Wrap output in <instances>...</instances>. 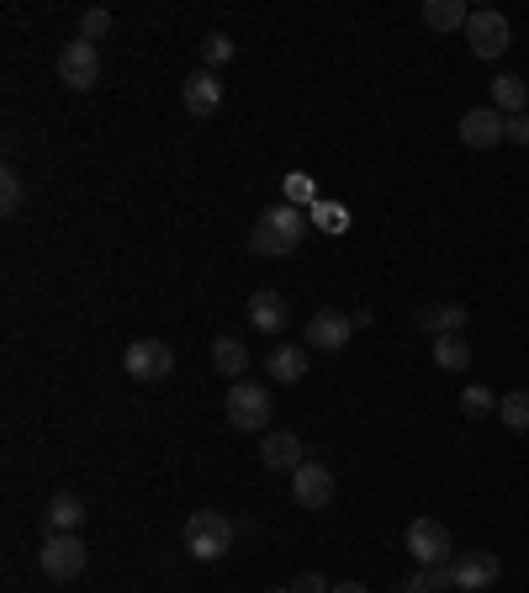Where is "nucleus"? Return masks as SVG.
Here are the masks:
<instances>
[{"instance_id": "1", "label": "nucleus", "mask_w": 529, "mask_h": 593, "mask_svg": "<svg viewBox=\"0 0 529 593\" xmlns=\"http://www.w3.org/2000/svg\"><path fill=\"white\" fill-rule=\"evenodd\" d=\"M307 234V213L302 207H291V202H276V207H264L255 217V228H249V255H260V260H287L291 249L302 244Z\"/></svg>"}, {"instance_id": "2", "label": "nucleus", "mask_w": 529, "mask_h": 593, "mask_svg": "<svg viewBox=\"0 0 529 593\" xmlns=\"http://www.w3.org/2000/svg\"><path fill=\"white\" fill-rule=\"evenodd\" d=\"M185 551L196 557V562H217V557H228L234 551V519L223 509H196L191 519H185Z\"/></svg>"}, {"instance_id": "3", "label": "nucleus", "mask_w": 529, "mask_h": 593, "mask_svg": "<svg viewBox=\"0 0 529 593\" xmlns=\"http://www.w3.org/2000/svg\"><path fill=\"white\" fill-rule=\"evenodd\" d=\"M223 413H228V424L234 430H264L270 424V387H260V381H234L228 387V403H223Z\"/></svg>"}, {"instance_id": "4", "label": "nucleus", "mask_w": 529, "mask_h": 593, "mask_svg": "<svg viewBox=\"0 0 529 593\" xmlns=\"http://www.w3.org/2000/svg\"><path fill=\"white\" fill-rule=\"evenodd\" d=\"M85 562H90V546H85L79 536H48L43 546H37V567H43V578H53V583L79 578Z\"/></svg>"}, {"instance_id": "5", "label": "nucleus", "mask_w": 529, "mask_h": 593, "mask_svg": "<svg viewBox=\"0 0 529 593\" xmlns=\"http://www.w3.org/2000/svg\"><path fill=\"white\" fill-rule=\"evenodd\" d=\"M122 371L132 381H164L175 371V351L164 339H132L128 355H122Z\"/></svg>"}, {"instance_id": "6", "label": "nucleus", "mask_w": 529, "mask_h": 593, "mask_svg": "<svg viewBox=\"0 0 529 593\" xmlns=\"http://www.w3.org/2000/svg\"><path fill=\"white\" fill-rule=\"evenodd\" d=\"M466 43H472L476 58L508 54V17H503V11H493V6H476L472 22H466Z\"/></svg>"}, {"instance_id": "7", "label": "nucleus", "mask_w": 529, "mask_h": 593, "mask_svg": "<svg viewBox=\"0 0 529 593\" xmlns=\"http://www.w3.org/2000/svg\"><path fill=\"white\" fill-rule=\"evenodd\" d=\"M58 80L69 85V90H90V85L101 80V54H96V43H64L58 48Z\"/></svg>"}, {"instance_id": "8", "label": "nucleus", "mask_w": 529, "mask_h": 593, "mask_svg": "<svg viewBox=\"0 0 529 593\" xmlns=\"http://www.w3.org/2000/svg\"><path fill=\"white\" fill-rule=\"evenodd\" d=\"M408 551H413L419 567H445L455 546H450V530L440 519H413V525H408Z\"/></svg>"}, {"instance_id": "9", "label": "nucleus", "mask_w": 529, "mask_h": 593, "mask_svg": "<svg viewBox=\"0 0 529 593\" xmlns=\"http://www.w3.org/2000/svg\"><path fill=\"white\" fill-rule=\"evenodd\" d=\"M291 498H296V509H328V498H334V472L317 466V461H302V466L291 472Z\"/></svg>"}, {"instance_id": "10", "label": "nucleus", "mask_w": 529, "mask_h": 593, "mask_svg": "<svg viewBox=\"0 0 529 593\" xmlns=\"http://www.w3.org/2000/svg\"><path fill=\"white\" fill-rule=\"evenodd\" d=\"M450 567H455V589H461V593L493 589V583H498V572H503L498 551H461Z\"/></svg>"}, {"instance_id": "11", "label": "nucleus", "mask_w": 529, "mask_h": 593, "mask_svg": "<svg viewBox=\"0 0 529 593\" xmlns=\"http://www.w3.org/2000/svg\"><path fill=\"white\" fill-rule=\"evenodd\" d=\"M455 133H461L466 149H498V138H508V117L493 111V107H472L466 117H461Z\"/></svg>"}, {"instance_id": "12", "label": "nucleus", "mask_w": 529, "mask_h": 593, "mask_svg": "<svg viewBox=\"0 0 529 593\" xmlns=\"http://www.w3.org/2000/svg\"><path fill=\"white\" fill-rule=\"evenodd\" d=\"M466 319H472V313H466L461 302H429V308H419V313H413V328H419V334H429V339H440V334H461V328H466Z\"/></svg>"}, {"instance_id": "13", "label": "nucleus", "mask_w": 529, "mask_h": 593, "mask_svg": "<svg viewBox=\"0 0 529 593\" xmlns=\"http://www.w3.org/2000/svg\"><path fill=\"white\" fill-rule=\"evenodd\" d=\"M349 334H355V324H349L344 313H334V308H323V313L307 319V345H313V351H344Z\"/></svg>"}, {"instance_id": "14", "label": "nucleus", "mask_w": 529, "mask_h": 593, "mask_svg": "<svg viewBox=\"0 0 529 593\" xmlns=\"http://www.w3.org/2000/svg\"><path fill=\"white\" fill-rule=\"evenodd\" d=\"M260 461L270 466V472H296L302 461H307V451H302V440L291 430H276L260 440Z\"/></svg>"}, {"instance_id": "15", "label": "nucleus", "mask_w": 529, "mask_h": 593, "mask_svg": "<svg viewBox=\"0 0 529 593\" xmlns=\"http://www.w3.org/2000/svg\"><path fill=\"white\" fill-rule=\"evenodd\" d=\"M181 96H185V111H191V117H212V111L223 107V80H217L212 69H196V75L185 80Z\"/></svg>"}, {"instance_id": "16", "label": "nucleus", "mask_w": 529, "mask_h": 593, "mask_svg": "<svg viewBox=\"0 0 529 593\" xmlns=\"http://www.w3.org/2000/svg\"><path fill=\"white\" fill-rule=\"evenodd\" d=\"M212 366H217V377L244 381V371H249V345L238 334H217L212 339Z\"/></svg>"}, {"instance_id": "17", "label": "nucleus", "mask_w": 529, "mask_h": 593, "mask_svg": "<svg viewBox=\"0 0 529 593\" xmlns=\"http://www.w3.org/2000/svg\"><path fill=\"white\" fill-rule=\"evenodd\" d=\"M43 519H48V536H79V519H85L79 493H53L48 509H43Z\"/></svg>"}, {"instance_id": "18", "label": "nucleus", "mask_w": 529, "mask_h": 593, "mask_svg": "<svg viewBox=\"0 0 529 593\" xmlns=\"http://www.w3.org/2000/svg\"><path fill=\"white\" fill-rule=\"evenodd\" d=\"M472 6L466 0H423V28L429 32H466Z\"/></svg>"}, {"instance_id": "19", "label": "nucleus", "mask_w": 529, "mask_h": 593, "mask_svg": "<svg viewBox=\"0 0 529 593\" xmlns=\"http://www.w3.org/2000/svg\"><path fill=\"white\" fill-rule=\"evenodd\" d=\"M249 324L260 334H287V296L281 292H255L249 296Z\"/></svg>"}, {"instance_id": "20", "label": "nucleus", "mask_w": 529, "mask_h": 593, "mask_svg": "<svg viewBox=\"0 0 529 593\" xmlns=\"http://www.w3.org/2000/svg\"><path fill=\"white\" fill-rule=\"evenodd\" d=\"M264 366H270V381H287V387L307 381V351L302 345H276Z\"/></svg>"}, {"instance_id": "21", "label": "nucleus", "mask_w": 529, "mask_h": 593, "mask_svg": "<svg viewBox=\"0 0 529 593\" xmlns=\"http://www.w3.org/2000/svg\"><path fill=\"white\" fill-rule=\"evenodd\" d=\"M493 111H503V117L529 111V85L519 80V75H498V80H493Z\"/></svg>"}, {"instance_id": "22", "label": "nucleus", "mask_w": 529, "mask_h": 593, "mask_svg": "<svg viewBox=\"0 0 529 593\" xmlns=\"http://www.w3.org/2000/svg\"><path fill=\"white\" fill-rule=\"evenodd\" d=\"M455 589V567H413L408 578H402V593H450Z\"/></svg>"}, {"instance_id": "23", "label": "nucleus", "mask_w": 529, "mask_h": 593, "mask_svg": "<svg viewBox=\"0 0 529 593\" xmlns=\"http://www.w3.org/2000/svg\"><path fill=\"white\" fill-rule=\"evenodd\" d=\"M434 366H440V371H466V366H472V345H466L461 334H440V339H434Z\"/></svg>"}, {"instance_id": "24", "label": "nucleus", "mask_w": 529, "mask_h": 593, "mask_svg": "<svg viewBox=\"0 0 529 593\" xmlns=\"http://www.w3.org/2000/svg\"><path fill=\"white\" fill-rule=\"evenodd\" d=\"M498 419L508 424L514 434H529V387H514L498 398Z\"/></svg>"}, {"instance_id": "25", "label": "nucleus", "mask_w": 529, "mask_h": 593, "mask_svg": "<svg viewBox=\"0 0 529 593\" xmlns=\"http://www.w3.org/2000/svg\"><path fill=\"white\" fill-rule=\"evenodd\" d=\"M307 223H317L323 234H344V228H349V213H344V202H328V196H317L313 207H307Z\"/></svg>"}, {"instance_id": "26", "label": "nucleus", "mask_w": 529, "mask_h": 593, "mask_svg": "<svg viewBox=\"0 0 529 593\" xmlns=\"http://www.w3.org/2000/svg\"><path fill=\"white\" fill-rule=\"evenodd\" d=\"M26 207V186L17 170H0V217H22Z\"/></svg>"}, {"instance_id": "27", "label": "nucleus", "mask_w": 529, "mask_h": 593, "mask_svg": "<svg viewBox=\"0 0 529 593\" xmlns=\"http://www.w3.org/2000/svg\"><path fill=\"white\" fill-rule=\"evenodd\" d=\"M228 58H234V37H228V32H207V37H202V69L217 75Z\"/></svg>"}, {"instance_id": "28", "label": "nucleus", "mask_w": 529, "mask_h": 593, "mask_svg": "<svg viewBox=\"0 0 529 593\" xmlns=\"http://www.w3.org/2000/svg\"><path fill=\"white\" fill-rule=\"evenodd\" d=\"M461 413H466L472 424H482V419H493V413H498V398H493L487 387H466V392H461Z\"/></svg>"}, {"instance_id": "29", "label": "nucleus", "mask_w": 529, "mask_h": 593, "mask_svg": "<svg viewBox=\"0 0 529 593\" xmlns=\"http://www.w3.org/2000/svg\"><path fill=\"white\" fill-rule=\"evenodd\" d=\"M106 32H111V11L106 6H90V11H79V43H101Z\"/></svg>"}, {"instance_id": "30", "label": "nucleus", "mask_w": 529, "mask_h": 593, "mask_svg": "<svg viewBox=\"0 0 529 593\" xmlns=\"http://www.w3.org/2000/svg\"><path fill=\"white\" fill-rule=\"evenodd\" d=\"M287 202H291V207H302V213H307V207L317 202V186L307 181V175H287Z\"/></svg>"}, {"instance_id": "31", "label": "nucleus", "mask_w": 529, "mask_h": 593, "mask_svg": "<svg viewBox=\"0 0 529 593\" xmlns=\"http://www.w3.org/2000/svg\"><path fill=\"white\" fill-rule=\"evenodd\" d=\"M291 593H334V589L323 583V572H302V578L291 583Z\"/></svg>"}, {"instance_id": "32", "label": "nucleus", "mask_w": 529, "mask_h": 593, "mask_svg": "<svg viewBox=\"0 0 529 593\" xmlns=\"http://www.w3.org/2000/svg\"><path fill=\"white\" fill-rule=\"evenodd\" d=\"M508 138H514V143H529V111L508 117Z\"/></svg>"}, {"instance_id": "33", "label": "nucleus", "mask_w": 529, "mask_h": 593, "mask_svg": "<svg viewBox=\"0 0 529 593\" xmlns=\"http://www.w3.org/2000/svg\"><path fill=\"white\" fill-rule=\"evenodd\" d=\"M334 593H370V589H366V583H339Z\"/></svg>"}, {"instance_id": "34", "label": "nucleus", "mask_w": 529, "mask_h": 593, "mask_svg": "<svg viewBox=\"0 0 529 593\" xmlns=\"http://www.w3.org/2000/svg\"><path fill=\"white\" fill-rule=\"evenodd\" d=\"M264 593H291V589H264Z\"/></svg>"}]
</instances>
